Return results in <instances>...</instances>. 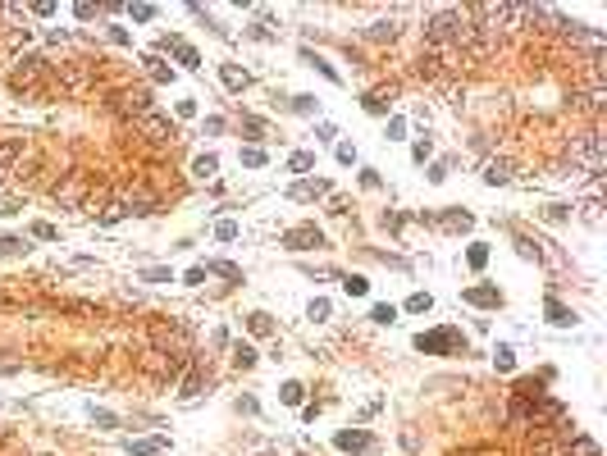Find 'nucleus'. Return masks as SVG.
<instances>
[{"label": "nucleus", "mask_w": 607, "mask_h": 456, "mask_svg": "<svg viewBox=\"0 0 607 456\" xmlns=\"http://www.w3.org/2000/svg\"><path fill=\"white\" fill-rule=\"evenodd\" d=\"M461 27V9H439V14L425 18V51H439V46H452Z\"/></svg>", "instance_id": "f257e3e1"}, {"label": "nucleus", "mask_w": 607, "mask_h": 456, "mask_svg": "<svg viewBox=\"0 0 607 456\" xmlns=\"http://www.w3.org/2000/svg\"><path fill=\"white\" fill-rule=\"evenodd\" d=\"M137 133H142V137H151V142H173V137H178L173 119H169V114H160V110L142 114V119H137Z\"/></svg>", "instance_id": "f03ea898"}, {"label": "nucleus", "mask_w": 607, "mask_h": 456, "mask_svg": "<svg viewBox=\"0 0 607 456\" xmlns=\"http://www.w3.org/2000/svg\"><path fill=\"white\" fill-rule=\"evenodd\" d=\"M46 69H51L46 55H18V60H14V87H32Z\"/></svg>", "instance_id": "7ed1b4c3"}, {"label": "nucleus", "mask_w": 607, "mask_h": 456, "mask_svg": "<svg viewBox=\"0 0 607 456\" xmlns=\"http://www.w3.org/2000/svg\"><path fill=\"white\" fill-rule=\"evenodd\" d=\"M283 247H288V251H315V247H324V233L315 228V224L288 228V233H283Z\"/></svg>", "instance_id": "20e7f679"}, {"label": "nucleus", "mask_w": 607, "mask_h": 456, "mask_svg": "<svg viewBox=\"0 0 607 456\" xmlns=\"http://www.w3.org/2000/svg\"><path fill=\"white\" fill-rule=\"evenodd\" d=\"M512 173H516V164L507 160V155H498V160L484 164V183H489V187H498V183H512Z\"/></svg>", "instance_id": "39448f33"}, {"label": "nucleus", "mask_w": 607, "mask_h": 456, "mask_svg": "<svg viewBox=\"0 0 607 456\" xmlns=\"http://www.w3.org/2000/svg\"><path fill=\"white\" fill-rule=\"evenodd\" d=\"M416 347L420 352H452V347H457V333H448V328H443V333H420Z\"/></svg>", "instance_id": "423d86ee"}, {"label": "nucleus", "mask_w": 607, "mask_h": 456, "mask_svg": "<svg viewBox=\"0 0 607 456\" xmlns=\"http://www.w3.org/2000/svg\"><path fill=\"white\" fill-rule=\"evenodd\" d=\"M215 173H219V160H215V155H210V151H201L197 160H192V178H197V183L215 178Z\"/></svg>", "instance_id": "0eeeda50"}, {"label": "nucleus", "mask_w": 607, "mask_h": 456, "mask_svg": "<svg viewBox=\"0 0 607 456\" xmlns=\"http://www.w3.org/2000/svg\"><path fill=\"white\" fill-rule=\"evenodd\" d=\"M324 192H329V183H293V187H288V197L293 201H311V197H324Z\"/></svg>", "instance_id": "6e6552de"}, {"label": "nucleus", "mask_w": 607, "mask_h": 456, "mask_svg": "<svg viewBox=\"0 0 607 456\" xmlns=\"http://www.w3.org/2000/svg\"><path fill=\"white\" fill-rule=\"evenodd\" d=\"M461 297H466L470 306H498V302H503V297H498V288H466Z\"/></svg>", "instance_id": "1a4fd4ad"}, {"label": "nucleus", "mask_w": 607, "mask_h": 456, "mask_svg": "<svg viewBox=\"0 0 607 456\" xmlns=\"http://www.w3.org/2000/svg\"><path fill=\"white\" fill-rule=\"evenodd\" d=\"M18 155H23V137H0V169H9Z\"/></svg>", "instance_id": "9d476101"}, {"label": "nucleus", "mask_w": 607, "mask_h": 456, "mask_svg": "<svg viewBox=\"0 0 607 456\" xmlns=\"http://www.w3.org/2000/svg\"><path fill=\"white\" fill-rule=\"evenodd\" d=\"M133 456H160L165 452V438H137V443H123Z\"/></svg>", "instance_id": "9b49d317"}, {"label": "nucleus", "mask_w": 607, "mask_h": 456, "mask_svg": "<svg viewBox=\"0 0 607 456\" xmlns=\"http://www.w3.org/2000/svg\"><path fill=\"white\" fill-rule=\"evenodd\" d=\"M365 37H370V42H393V37H398V23H393V18H379V23L365 27Z\"/></svg>", "instance_id": "f8f14e48"}, {"label": "nucleus", "mask_w": 607, "mask_h": 456, "mask_svg": "<svg viewBox=\"0 0 607 456\" xmlns=\"http://www.w3.org/2000/svg\"><path fill=\"white\" fill-rule=\"evenodd\" d=\"M566 456H599V443L584 438V433H575V438L566 443Z\"/></svg>", "instance_id": "ddd939ff"}, {"label": "nucleus", "mask_w": 607, "mask_h": 456, "mask_svg": "<svg viewBox=\"0 0 607 456\" xmlns=\"http://www.w3.org/2000/svg\"><path fill=\"white\" fill-rule=\"evenodd\" d=\"M544 310H548V319H553V324H562V328H566V324H575V310H566L562 302H553V297H548V306H544Z\"/></svg>", "instance_id": "4468645a"}, {"label": "nucleus", "mask_w": 607, "mask_h": 456, "mask_svg": "<svg viewBox=\"0 0 607 456\" xmlns=\"http://www.w3.org/2000/svg\"><path fill=\"white\" fill-rule=\"evenodd\" d=\"M247 328H252L256 338H269V333H274V319H269L265 310H256V315H247Z\"/></svg>", "instance_id": "2eb2a0df"}, {"label": "nucleus", "mask_w": 607, "mask_h": 456, "mask_svg": "<svg viewBox=\"0 0 607 456\" xmlns=\"http://www.w3.org/2000/svg\"><path fill=\"white\" fill-rule=\"evenodd\" d=\"M233 365L238 370H252L256 365V347L252 343H233Z\"/></svg>", "instance_id": "dca6fc26"}, {"label": "nucleus", "mask_w": 607, "mask_h": 456, "mask_svg": "<svg viewBox=\"0 0 607 456\" xmlns=\"http://www.w3.org/2000/svg\"><path fill=\"white\" fill-rule=\"evenodd\" d=\"M338 448L343 452H365V448H370V438H365L361 429H352V433H338Z\"/></svg>", "instance_id": "f3484780"}, {"label": "nucleus", "mask_w": 607, "mask_h": 456, "mask_svg": "<svg viewBox=\"0 0 607 456\" xmlns=\"http://www.w3.org/2000/svg\"><path fill=\"white\" fill-rule=\"evenodd\" d=\"M219 73H224V87H233V92H243V87L252 82V78H247V69H238V64H224Z\"/></svg>", "instance_id": "a211bd4d"}, {"label": "nucleus", "mask_w": 607, "mask_h": 456, "mask_svg": "<svg viewBox=\"0 0 607 456\" xmlns=\"http://www.w3.org/2000/svg\"><path fill=\"white\" fill-rule=\"evenodd\" d=\"M206 274H219V278H233V283H243V269H238V265H228V260H210V265H206Z\"/></svg>", "instance_id": "6ab92c4d"}, {"label": "nucleus", "mask_w": 607, "mask_h": 456, "mask_svg": "<svg viewBox=\"0 0 607 456\" xmlns=\"http://www.w3.org/2000/svg\"><path fill=\"white\" fill-rule=\"evenodd\" d=\"M288 169H293V173L315 169V151H293V155H288Z\"/></svg>", "instance_id": "aec40b11"}, {"label": "nucleus", "mask_w": 607, "mask_h": 456, "mask_svg": "<svg viewBox=\"0 0 607 456\" xmlns=\"http://www.w3.org/2000/svg\"><path fill=\"white\" fill-rule=\"evenodd\" d=\"M206 388H210V379L201 370H192L188 379H183V397H197V393H206Z\"/></svg>", "instance_id": "412c9836"}, {"label": "nucleus", "mask_w": 607, "mask_h": 456, "mask_svg": "<svg viewBox=\"0 0 607 456\" xmlns=\"http://www.w3.org/2000/svg\"><path fill=\"white\" fill-rule=\"evenodd\" d=\"M142 64L151 69V78H156V82H173V69H169V64H160V55H147Z\"/></svg>", "instance_id": "4be33fe9"}, {"label": "nucleus", "mask_w": 607, "mask_h": 456, "mask_svg": "<svg viewBox=\"0 0 607 456\" xmlns=\"http://www.w3.org/2000/svg\"><path fill=\"white\" fill-rule=\"evenodd\" d=\"M343 292L347 297H365V292H370V283H365L361 274H343Z\"/></svg>", "instance_id": "5701e85b"}, {"label": "nucleus", "mask_w": 607, "mask_h": 456, "mask_svg": "<svg viewBox=\"0 0 607 456\" xmlns=\"http://www.w3.org/2000/svg\"><path fill=\"white\" fill-rule=\"evenodd\" d=\"M215 238H219V242H238V238H243V228H238L233 219H219V224H215Z\"/></svg>", "instance_id": "b1692460"}, {"label": "nucleus", "mask_w": 607, "mask_h": 456, "mask_svg": "<svg viewBox=\"0 0 607 456\" xmlns=\"http://www.w3.org/2000/svg\"><path fill=\"white\" fill-rule=\"evenodd\" d=\"M128 215V201H110V206L101 210V224H114V219H123Z\"/></svg>", "instance_id": "393cba45"}, {"label": "nucleus", "mask_w": 607, "mask_h": 456, "mask_svg": "<svg viewBox=\"0 0 607 456\" xmlns=\"http://www.w3.org/2000/svg\"><path fill=\"white\" fill-rule=\"evenodd\" d=\"M173 55H178V64H183V69H197V64H201V55L192 51V46H183V42L173 46Z\"/></svg>", "instance_id": "a878e982"}, {"label": "nucleus", "mask_w": 607, "mask_h": 456, "mask_svg": "<svg viewBox=\"0 0 607 456\" xmlns=\"http://www.w3.org/2000/svg\"><path fill=\"white\" fill-rule=\"evenodd\" d=\"M32 238H37V242H55V238H60V228L46 224V219H37V224H32Z\"/></svg>", "instance_id": "bb28decb"}, {"label": "nucleus", "mask_w": 607, "mask_h": 456, "mask_svg": "<svg viewBox=\"0 0 607 456\" xmlns=\"http://www.w3.org/2000/svg\"><path fill=\"white\" fill-rule=\"evenodd\" d=\"M128 14H133V23H151L160 9H156V5H128Z\"/></svg>", "instance_id": "cd10ccee"}, {"label": "nucleus", "mask_w": 607, "mask_h": 456, "mask_svg": "<svg viewBox=\"0 0 607 456\" xmlns=\"http://www.w3.org/2000/svg\"><path fill=\"white\" fill-rule=\"evenodd\" d=\"M443 224H448V228H461V233H466V228H470V215H466V210H448V215H443Z\"/></svg>", "instance_id": "c85d7f7f"}, {"label": "nucleus", "mask_w": 607, "mask_h": 456, "mask_svg": "<svg viewBox=\"0 0 607 456\" xmlns=\"http://www.w3.org/2000/svg\"><path fill=\"white\" fill-rule=\"evenodd\" d=\"M429 155H434V142H429V137H420L416 147H411V160H416V164H425Z\"/></svg>", "instance_id": "c756f323"}, {"label": "nucleus", "mask_w": 607, "mask_h": 456, "mask_svg": "<svg viewBox=\"0 0 607 456\" xmlns=\"http://www.w3.org/2000/svg\"><path fill=\"white\" fill-rule=\"evenodd\" d=\"M243 164H247V169H260V164H265V151H260V147H243Z\"/></svg>", "instance_id": "7c9ffc66"}, {"label": "nucleus", "mask_w": 607, "mask_h": 456, "mask_svg": "<svg viewBox=\"0 0 607 456\" xmlns=\"http://www.w3.org/2000/svg\"><path fill=\"white\" fill-rule=\"evenodd\" d=\"M142 278H147V283H173V274H169V269H160V265L142 269Z\"/></svg>", "instance_id": "2f4dec72"}, {"label": "nucleus", "mask_w": 607, "mask_h": 456, "mask_svg": "<svg viewBox=\"0 0 607 456\" xmlns=\"http://www.w3.org/2000/svg\"><path fill=\"white\" fill-rule=\"evenodd\" d=\"M18 251H27L23 238H0V256H18Z\"/></svg>", "instance_id": "473e14b6"}, {"label": "nucleus", "mask_w": 607, "mask_h": 456, "mask_svg": "<svg viewBox=\"0 0 607 456\" xmlns=\"http://www.w3.org/2000/svg\"><path fill=\"white\" fill-rule=\"evenodd\" d=\"M466 260H470L475 269H484V260H489V247H484V242H475V247L466 251Z\"/></svg>", "instance_id": "72a5a7b5"}, {"label": "nucleus", "mask_w": 607, "mask_h": 456, "mask_svg": "<svg viewBox=\"0 0 607 456\" xmlns=\"http://www.w3.org/2000/svg\"><path fill=\"white\" fill-rule=\"evenodd\" d=\"M429 306H434V302H429V292H416V297L407 302V310H411V315H425Z\"/></svg>", "instance_id": "f704fd0d"}, {"label": "nucleus", "mask_w": 607, "mask_h": 456, "mask_svg": "<svg viewBox=\"0 0 607 456\" xmlns=\"http://www.w3.org/2000/svg\"><path fill=\"white\" fill-rule=\"evenodd\" d=\"M370 319H374V324H393V319H398V310H393V306H374Z\"/></svg>", "instance_id": "c9c22d12"}, {"label": "nucleus", "mask_w": 607, "mask_h": 456, "mask_svg": "<svg viewBox=\"0 0 607 456\" xmlns=\"http://www.w3.org/2000/svg\"><path fill=\"white\" fill-rule=\"evenodd\" d=\"M302 393H306L302 383H283V402L288 406H302Z\"/></svg>", "instance_id": "e433bc0d"}, {"label": "nucleus", "mask_w": 607, "mask_h": 456, "mask_svg": "<svg viewBox=\"0 0 607 456\" xmlns=\"http://www.w3.org/2000/svg\"><path fill=\"white\" fill-rule=\"evenodd\" d=\"M329 315H333V306L324 302V297H315V302H311V319H329Z\"/></svg>", "instance_id": "4c0bfd02"}, {"label": "nucleus", "mask_w": 607, "mask_h": 456, "mask_svg": "<svg viewBox=\"0 0 607 456\" xmlns=\"http://www.w3.org/2000/svg\"><path fill=\"white\" fill-rule=\"evenodd\" d=\"M493 365H498V370H512V347H498V352H493Z\"/></svg>", "instance_id": "58836bf2"}, {"label": "nucleus", "mask_w": 607, "mask_h": 456, "mask_svg": "<svg viewBox=\"0 0 607 456\" xmlns=\"http://www.w3.org/2000/svg\"><path fill=\"white\" fill-rule=\"evenodd\" d=\"M365 110H370V114H384V110H388V101H384V92L365 96Z\"/></svg>", "instance_id": "ea45409f"}, {"label": "nucleus", "mask_w": 607, "mask_h": 456, "mask_svg": "<svg viewBox=\"0 0 607 456\" xmlns=\"http://www.w3.org/2000/svg\"><path fill=\"white\" fill-rule=\"evenodd\" d=\"M402 133H407V119H398V114H393V119H388V142H398Z\"/></svg>", "instance_id": "a19ab883"}, {"label": "nucleus", "mask_w": 607, "mask_h": 456, "mask_svg": "<svg viewBox=\"0 0 607 456\" xmlns=\"http://www.w3.org/2000/svg\"><path fill=\"white\" fill-rule=\"evenodd\" d=\"M183 283H192V288H197V283H206V269H201V265H192V269H188V278H183Z\"/></svg>", "instance_id": "79ce46f5"}, {"label": "nucleus", "mask_w": 607, "mask_h": 456, "mask_svg": "<svg viewBox=\"0 0 607 456\" xmlns=\"http://www.w3.org/2000/svg\"><path fill=\"white\" fill-rule=\"evenodd\" d=\"M201 128H206V133H210V137H215V133H224V119H219V114H210V119H206V123H201Z\"/></svg>", "instance_id": "37998d69"}, {"label": "nucleus", "mask_w": 607, "mask_h": 456, "mask_svg": "<svg viewBox=\"0 0 607 456\" xmlns=\"http://www.w3.org/2000/svg\"><path fill=\"white\" fill-rule=\"evenodd\" d=\"M443 178H448V160H439V164L429 169V183H443Z\"/></svg>", "instance_id": "c03bdc74"}, {"label": "nucleus", "mask_w": 607, "mask_h": 456, "mask_svg": "<svg viewBox=\"0 0 607 456\" xmlns=\"http://www.w3.org/2000/svg\"><path fill=\"white\" fill-rule=\"evenodd\" d=\"M92 420H96V424H105V429H114V424H119L110 411H92Z\"/></svg>", "instance_id": "a18cd8bd"}, {"label": "nucleus", "mask_w": 607, "mask_h": 456, "mask_svg": "<svg viewBox=\"0 0 607 456\" xmlns=\"http://www.w3.org/2000/svg\"><path fill=\"white\" fill-rule=\"evenodd\" d=\"M32 14H37V18H51L55 5H51V0H42V5H32Z\"/></svg>", "instance_id": "49530a36"}, {"label": "nucleus", "mask_w": 607, "mask_h": 456, "mask_svg": "<svg viewBox=\"0 0 607 456\" xmlns=\"http://www.w3.org/2000/svg\"><path fill=\"white\" fill-rule=\"evenodd\" d=\"M338 160H343V164H352V160H356V147H347V142H343V147H338Z\"/></svg>", "instance_id": "de8ad7c7"}]
</instances>
